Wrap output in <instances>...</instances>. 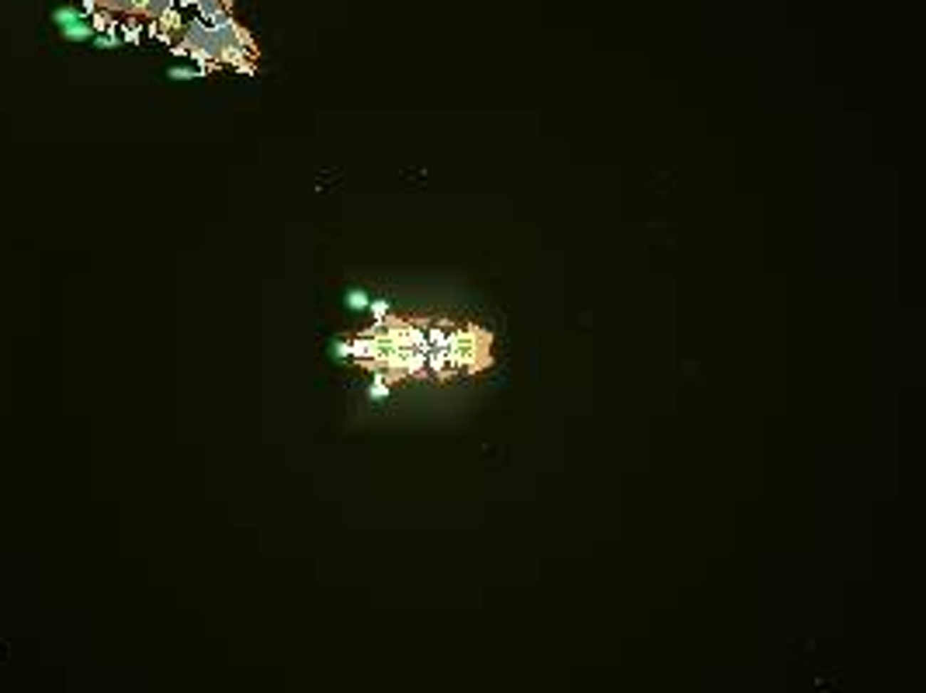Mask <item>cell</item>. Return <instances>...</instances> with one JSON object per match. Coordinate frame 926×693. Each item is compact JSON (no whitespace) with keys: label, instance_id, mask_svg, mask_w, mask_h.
Masks as SVG:
<instances>
[{"label":"cell","instance_id":"6da1fadb","mask_svg":"<svg viewBox=\"0 0 926 693\" xmlns=\"http://www.w3.org/2000/svg\"><path fill=\"white\" fill-rule=\"evenodd\" d=\"M174 11V0H142V7H139V14H146V18H153L160 21L163 14H170Z\"/></svg>","mask_w":926,"mask_h":693},{"label":"cell","instance_id":"7a4b0ae2","mask_svg":"<svg viewBox=\"0 0 926 693\" xmlns=\"http://www.w3.org/2000/svg\"><path fill=\"white\" fill-rule=\"evenodd\" d=\"M350 305L361 309V305H368V298H365V295H350Z\"/></svg>","mask_w":926,"mask_h":693},{"label":"cell","instance_id":"3957f363","mask_svg":"<svg viewBox=\"0 0 926 693\" xmlns=\"http://www.w3.org/2000/svg\"><path fill=\"white\" fill-rule=\"evenodd\" d=\"M177 4H198V0H177Z\"/></svg>","mask_w":926,"mask_h":693}]
</instances>
